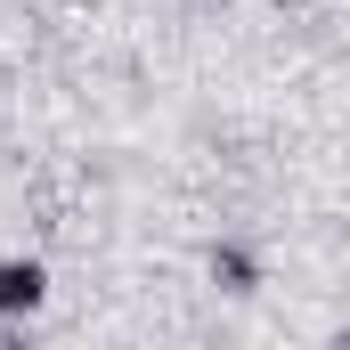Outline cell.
I'll return each mask as SVG.
<instances>
[{"mask_svg": "<svg viewBox=\"0 0 350 350\" xmlns=\"http://www.w3.org/2000/svg\"><path fill=\"white\" fill-rule=\"evenodd\" d=\"M49 310V261L41 253H0V326H33Z\"/></svg>", "mask_w": 350, "mask_h": 350, "instance_id": "cell-1", "label": "cell"}, {"mask_svg": "<svg viewBox=\"0 0 350 350\" xmlns=\"http://www.w3.org/2000/svg\"><path fill=\"white\" fill-rule=\"evenodd\" d=\"M187 8H228V0H187Z\"/></svg>", "mask_w": 350, "mask_h": 350, "instance_id": "cell-3", "label": "cell"}, {"mask_svg": "<svg viewBox=\"0 0 350 350\" xmlns=\"http://www.w3.org/2000/svg\"><path fill=\"white\" fill-rule=\"evenodd\" d=\"M204 277H212V293L245 301V293L261 285V253H253L245 237H212V253H204Z\"/></svg>", "mask_w": 350, "mask_h": 350, "instance_id": "cell-2", "label": "cell"}]
</instances>
